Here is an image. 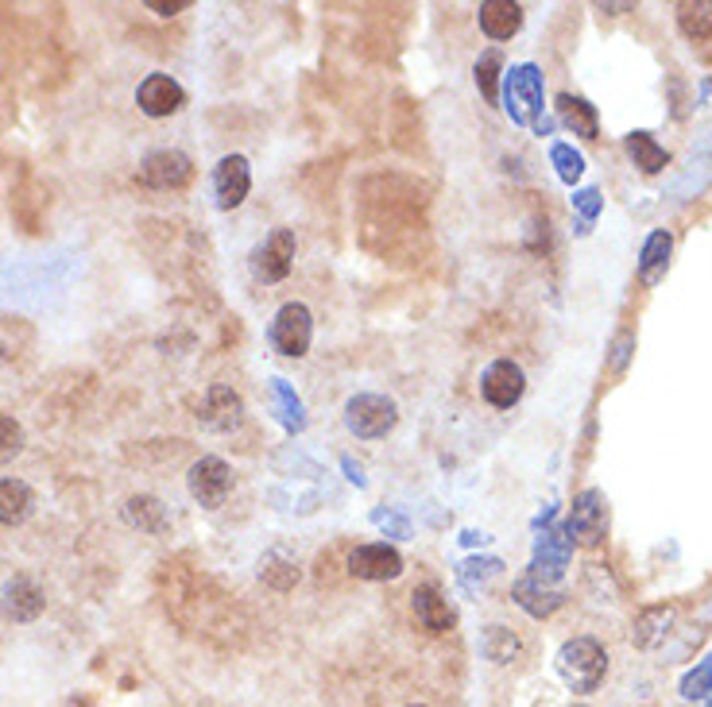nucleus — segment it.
Returning <instances> with one entry per match:
<instances>
[{
	"label": "nucleus",
	"instance_id": "1",
	"mask_svg": "<svg viewBox=\"0 0 712 707\" xmlns=\"http://www.w3.org/2000/svg\"><path fill=\"white\" fill-rule=\"evenodd\" d=\"M557 673L573 693H596L609 673V654L596 638H570L557 649Z\"/></svg>",
	"mask_w": 712,
	"mask_h": 707
},
{
	"label": "nucleus",
	"instance_id": "2",
	"mask_svg": "<svg viewBox=\"0 0 712 707\" xmlns=\"http://www.w3.org/2000/svg\"><path fill=\"white\" fill-rule=\"evenodd\" d=\"M500 97H504V109L515 125H538L542 120V74L534 62H523V67H512L500 86Z\"/></svg>",
	"mask_w": 712,
	"mask_h": 707
},
{
	"label": "nucleus",
	"instance_id": "3",
	"mask_svg": "<svg viewBox=\"0 0 712 707\" xmlns=\"http://www.w3.org/2000/svg\"><path fill=\"white\" fill-rule=\"evenodd\" d=\"M399 421V410H395L392 398L384 395H353L345 402V429L360 441H379L387 437Z\"/></svg>",
	"mask_w": 712,
	"mask_h": 707
},
{
	"label": "nucleus",
	"instance_id": "4",
	"mask_svg": "<svg viewBox=\"0 0 712 707\" xmlns=\"http://www.w3.org/2000/svg\"><path fill=\"white\" fill-rule=\"evenodd\" d=\"M565 530H570V538L577 546H601L604 534H609V499H604V491H596V487L581 491L570 507V518H565Z\"/></svg>",
	"mask_w": 712,
	"mask_h": 707
},
{
	"label": "nucleus",
	"instance_id": "5",
	"mask_svg": "<svg viewBox=\"0 0 712 707\" xmlns=\"http://www.w3.org/2000/svg\"><path fill=\"white\" fill-rule=\"evenodd\" d=\"M314 340V317L303 302H287L271 321V348L287 360H303Z\"/></svg>",
	"mask_w": 712,
	"mask_h": 707
},
{
	"label": "nucleus",
	"instance_id": "6",
	"mask_svg": "<svg viewBox=\"0 0 712 707\" xmlns=\"http://www.w3.org/2000/svg\"><path fill=\"white\" fill-rule=\"evenodd\" d=\"M295 232L290 229H275L267 232L260 243L253 248V256H248V267H253V275L260 282H283L290 275V267H295Z\"/></svg>",
	"mask_w": 712,
	"mask_h": 707
},
{
	"label": "nucleus",
	"instance_id": "7",
	"mask_svg": "<svg viewBox=\"0 0 712 707\" xmlns=\"http://www.w3.org/2000/svg\"><path fill=\"white\" fill-rule=\"evenodd\" d=\"M186 487H190L194 502L206 510L225 507V499L233 495V468L225 465L221 457H201L198 465L186 476Z\"/></svg>",
	"mask_w": 712,
	"mask_h": 707
},
{
	"label": "nucleus",
	"instance_id": "8",
	"mask_svg": "<svg viewBox=\"0 0 712 707\" xmlns=\"http://www.w3.org/2000/svg\"><path fill=\"white\" fill-rule=\"evenodd\" d=\"M570 557H573L570 530H565V526H550V530H542V538L534 541L531 576H534V580L557 584V580H562L565 568H570Z\"/></svg>",
	"mask_w": 712,
	"mask_h": 707
},
{
	"label": "nucleus",
	"instance_id": "9",
	"mask_svg": "<svg viewBox=\"0 0 712 707\" xmlns=\"http://www.w3.org/2000/svg\"><path fill=\"white\" fill-rule=\"evenodd\" d=\"M527 391V376H523V368L515 360H496L484 368L481 376V395L488 406H496V410H512L515 402Z\"/></svg>",
	"mask_w": 712,
	"mask_h": 707
},
{
	"label": "nucleus",
	"instance_id": "10",
	"mask_svg": "<svg viewBox=\"0 0 712 707\" xmlns=\"http://www.w3.org/2000/svg\"><path fill=\"white\" fill-rule=\"evenodd\" d=\"M140 178L151 190H182L194 178V162L186 151H175V148L151 151V156L140 162Z\"/></svg>",
	"mask_w": 712,
	"mask_h": 707
},
{
	"label": "nucleus",
	"instance_id": "11",
	"mask_svg": "<svg viewBox=\"0 0 712 707\" xmlns=\"http://www.w3.org/2000/svg\"><path fill=\"white\" fill-rule=\"evenodd\" d=\"M136 104H140V112L151 120L175 117L186 104V89L178 86L171 74H148L140 81V89H136Z\"/></svg>",
	"mask_w": 712,
	"mask_h": 707
},
{
	"label": "nucleus",
	"instance_id": "12",
	"mask_svg": "<svg viewBox=\"0 0 712 707\" xmlns=\"http://www.w3.org/2000/svg\"><path fill=\"white\" fill-rule=\"evenodd\" d=\"M248 190H253V170H248V159L245 156H225L221 162L214 167V198H217V209H237L240 201L248 198Z\"/></svg>",
	"mask_w": 712,
	"mask_h": 707
},
{
	"label": "nucleus",
	"instance_id": "13",
	"mask_svg": "<svg viewBox=\"0 0 712 707\" xmlns=\"http://www.w3.org/2000/svg\"><path fill=\"white\" fill-rule=\"evenodd\" d=\"M198 421L206 429H217V434H229V429H237L245 421V402H240V395L233 387L214 384L198 406Z\"/></svg>",
	"mask_w": 712,
	"mask_h": 707
},
{
	"label": "nucleus",
	"instance_id": "14",
	"mask_svg": "<svg viewBox=\"0 0 712 707\" xmlns=\"http://www.w3.org/2000/svg\"><path fill=\"white\" fill-rule=\"evenodd\" d=\"M349 572L356 580H395L403 572V557L392 546H356L349 552Z\"/></svg>",
	"mask_w": 712,
	"mask_h": 707
},
{
	"label": "nucleus",
	"instance_id": "15",
	"mask_svg": "<svg viewBox=\"0 0 712 707\" xmlns=\"http://www.w3.org/2000/svg\"><path fill=\"white\" fill-rule=\"evenodd\" d=\"M411 607H415L418 627L431 634H445V630H453V623H457V611H453L449 599L442 596L438 584H423V588L411 591Z\"/></svg>",
	"mask_w": 712,
	"mask_h": 707
},
{
	"label": "nucleus",
	"instance_id": "16",
	"mask_svg": "<svg viewBox=\"0 0 712 707\" xmlns=\"http://www.w3.org/2000/svg\"><path fill=\"white\" fill-rule=\"evenodd\" d=\"M43 604H47L43 591H39L28 576H12V580L4 584V591H0V607H4V615L16 623L39 619V615H43Z\"/></svg>",
	"mask_w": 712,
	"mask_h": 707
},
{
	"label": "nucleus",
	"instance_id": "17",
	"mask_svg": "<svg viewBox=\"0 0 712 707\" xmlns=\"http://www.w3.org/2000/svg\"><path fill=\"white\" fill-rule=\"evenodd\" d=\"M512 596H515V604L523 607L527 615H534V619H546V615H554L557 607L565 604V596H562V588L557 584H546V580H534V576H520L515 580V588H512Z\"/></svg>",
	"mask_w": 712,
	"mask_h": 707
},
{
	"label": "nucleus",
	"instance_id": "18",
	"mask_svg": "<svg viewBox=\"0 0 712 707\" xmlns=\"http://www.w3.org/2000/svg\"><path fill=\"white\" fill-rule=\"evenodd\" d=\"M476 20H481L484 36L500 43V39H512L523 28V4H515V0H484L476 8Z\"/></svg>",
	"mask_w": 712,
	"mask_h": 707
},
{
	"label": "nucleus",
	"instance_id": "19",
	"mask_svg": "<svg viewBox=\"0 0 712 707\" xmlns=\"http://www.w3.org/2000/svg\"><path fill=\"white\" fill-rule=\"evenodd\" d=\"M554 109H557V120H562L573 136H581V140H596V132H601V117H596V109L585 101V97L557 93Z\"/></svg>",
	"mask_w": 712,
	"mask_h": 707
},
{
	"label": "nucleus",
	"instance_id": "20",
	"mask_svg": "<svg viewBox=\"0 0 712 707\" xmlns=\"http://www.w3.org/2000/svg\"><path fill=\"white\" fill-rule=\"evenodd\" d=\"M670 248H674V236H670L666 229H659V232L646 236L643 256H639V279H643L646 287H659V282L666 279Z\"/></svg>",
	"mask_w": 712,
	"mask_h": 707
},
{
	"label": "nucleus",
	"instance_id": "21",
	"mask_svg": "<svg viewBox=\"0 0 712 707\" xmlns=\"http://www.w3.org/2000/svg\"><path fill=\"white\" fill-rule=\"evenodd\" d=\"M125 522L136 526V530H144V534H167L171 530V515H167V507L156 499V495H132V499L125 502Z\"/></svg>",
	"mask_w": 712,
	"mask_h": 707
},
{
	"label": "nucleus",
	"instance_id": "22",
	"mask_svg": "<svg viewBox=\"0 0 712 707\" xmlns=\"http://www.w3.org/2000/svg\"><path fill=\"white\" fill-rule=\"evenodd\" d=\"M36 495L23 479H0V526H20L28 522Z\"/></svg>",
	"mask_w": 712,
	"mask_h": 707
},
{
	"label": "nucleus",
	"instance_id": "23",
	"mask_svg": "<svg viewBox=\"0 0 712 707\" xmlns=\"http://www.w3.org/2000/svg\"><path fill=\"white\" fill-rule=\"evenodd\" d=\"M623 151H627L631 162H635L643 175H659V170H666V162H670L666 148H662L651 132H627L623 136Z\"/></svg>",
	"mask_w": 712,
	"mask_h": 707
},
{
	"label": "nucleus",
	"instance_id": "24",
	"mask_svg": "<svg viewBox=\"0 0 712 707\" xmlns=\"http://www.w3.org/2000/svg\"><path fill=\"white\" fill-rule=\"evenodd\" d=\"M674 619H678L674 607H646V611L635 619V627H631V641H635L639 649L659 646V641L670 634V627H674Z\"/></svg>",
	"mask_w": 712,
	"mask_h": 707
},
{
	"label": "nucleus",
	"instance_id": "25",
	"mask_svg": "<svg viewBox=\"0 0 712 707\" xmlns=\"http://www.w3.org/2000/svg\"><path fill=\"white\" fill-rule=\"evenodd\" d=\"M481 654L488 657L492 665H512L515 657L523 654V641H520V634L515 630H507V627H484L481 634Z\"/></svg>",
	"mask_w": 712,
	"mask_h": 707
},
{
	"label": "nucleus",
	"instance_id": "26",
	"mask_svg": "<svg viewBox=\"0 0 712 707\" xmlns=\"http://www.w3.org/2000/svg\"><path fill=\"white\" fill-rule=\"evenodd\" d=\"M271 395L275 406H279V421L290 429V434H303L306 429V410H303V398L287 387V379H271Z\"/></svg>",
	"mask_w": 712,
	"mask_h": 707
},
{
	"label": "nucleus",
	"instance_id": "27",
	"mask_svg": "<svg viewBox=\"0 0 712 707\" xmlns=\"http://www.w3.org/2000/svg\"><path fill=\"white\" fill-rule=\"evenodd\" d=\"M500 70H504V59H500V51H484L481 59H476V89L484 93V101L496 104L500 101Z\"/></svg>",
	"mask_w": 712,
	"mask_h": 707
},
{
	"label": "nucleus",
	"instance_id": "28",
	"mask_svg": "<svg viewBox=\"0 0 712 707\" xmlns=\"http://www.w3.org/2000/svg\"><path fill=\"white\" fill-rule=\"evenodd\" d=\"M260 576L271 584L275 591H290L298 584V565L283 557V552H267V557L260 560Z\"/></svg>",
	"mask_w": 712,
	"mask_h": 707
},
{
	"label": "nucleus",
	"instance_id": "29",
	"mask_svg": "<svg viewBox=\"0 0 712 707\" xmlns=\"http://www.w3.org/2000/svg\"><path fill=\"white\" fill-rule=\"evenodd\" d=\"M500 568H504V560H496V557H473V560H465V565L457 568V580H461V588H465V591H476V588H484V584H488Z\"/></svg>",
	"mask_w": 712,
	"mask_h": 707
},
{
	"label": "nucleus",
	"instance_id": "30",
	"mask_svg": "<svg viewBox=\"0 0 712 707\" xmlns=\"http://www.w3.org/2000/svg\"><path fill=\"white\" fill-rule=\"evenodd\" d=\"M550 162L557 167V178L570 182V186L581 182V175H585V156L573 151L570 143H554V148H550Z\"/></svg>",
	"mask_w": 712,
	"mask_h": 707
},
{
	"label": "nucleus",
	"instance_id": "31",
	"mask_svg": "<svg viewBox=\"0 0 712 707\" xmlns=\"http://www.w3.org/2000/svg\"><path fill=\"white\" fill-rule=\"evenodd\" d=\"M678 20L690 39H709L712 36V4H682L678 8Z\"/></svg>",
	"mask_w": 712,
	"mask_h": 707
},
{
	"label": "nucleus",
	"instance_id": "32",
	"mask_svg": "<svg viewBox=\"0 0 712 707\" xmlns=\"http://www.w3.org/2000/svg\"><path fill=\"white\" fill-rule=\"evenodd\" d=\"M573 209H577V232L581 236H589V229H593V221L596 217H601V209H604V198H601V190H593V186H589V190H577L573 193Z\"/></svg>",
	"mask_w": 712,
	"mask_h": 707
},
{
	"label": "nucleus",
	"instance_id": "33",
	"mask_svg": "<svg viewBox=\"0 0 712 707\" xmlns=\"http://www.w3.org/2000/svg\"><path fill=\"white\" fill-rule=\"evenodd\" d=\"M709 693H712V657H705V661H701L698 669L685 673V680H682L685 700H705Z\"/></svg>",
	"mask_w": 712,
	"mask_h": 707
},
{
	"label": "nucleus",
	"instance_id": "34",
	"mask_svg": "<svg viewBox=\"0 0 712 707\" xmlns=\"http://www.w3.org/2000/svg\"><path fill=\"white\" fill-rule=\"evenodd\" d=\"M23 449V429L16 418H8V414H0V465H8V460H16Z\"/></svg>",
	"mask_w": 712,
	"mask_h": 707
},
{
	"label": "nucleus",
	"instance_id": "35",
	"mask_svg": "<svg viewBox=\"0 0 712 707\" xmlns=\"http://www.w3.org/2000/svg\"><path fill=\"white\" fill-rule=\"evenodd\" d=\"M372 522L384 534H392V538H407L411 534V522L403 515H395V510H372Z\"/></svg>",
	"mask_w": 712,
	"mask_h": 707
},
{
	"label": "nucleus",
	"instance_id": "36",
	"mask_svg": "<svg viewBox=\"0 0 712 707\" xmlns=\"http://www.w3.org/2000/svg\"><path fill=\"white\" fill-rule=\"evenodd\" d=\"M186 4H190V0H148V8L156 16H175V12H182Z\"/></svg>",
	"mask_w": 712,
	"mask_h": 707
},
{
	"label": "nucleus",
	"instance_id": "37",
	"mask_svg": "<svg viewBox=\"0 0 712 707\" xmlns=\"http://www.w3.org/2000/svg\"><path fill=\"white\" fill-rule=\"evenodd\" d=\"M627 348H631V337H620L616 340V356H612V368H623V364H627Z\"/></svg>",
	"mask_w": 712,
	"mask_h": 707
},
{
	"label": "nucleus",
	"instance_id": "38",
	"mask_svg": "<svg viewBox=\"0 0 712 707\" xmlns=\"http://www.w3.org/2000/svg\"><path fill=\"white\" fill-rule=\"evenodd\" d=\"M342 468L349 471V479H353L356 487H364V471H360V465H356V460H349V457H345V460H342Z\"/></svg>",
	"mask_w": 712,
	"mask_h": 707
},
{
	"label": "nucleus",
	"instance_id": "39",
	"mask_svg": "<svg viewBox=\"0 0 712 707\" xmlns=\"http://www.w3.org/2000/svg\"><path fill=\"white\" fill-rule=\"evenodd\" d=\"M461 541H465V546H488V534H476V530H465L461 534Z\"/></svg>",
	"mask_w": 712,
	"mask_h": 707
},
{
	"label": "nucleus",
	"instance_id": "40",
	"mask_svg": "<svg viewBox=\"0 0 712 707\" xmlns=\"http://www.w3.org/2000/svg\"><path fill=\"white\" fill-rule=\"evenodd\" d=\"M4 360H8V345L0 340V364H4Z\"/></svg>",
	"mask_w": 712,
	"mask_h": 707
},
{
	"label": "nucleus",
	"instance_id": "41",
	"mask_svg": "<svg viewBox=\"0 0 712 707\" xmlns=\"http://www.w3.org/2000/svg\"><path fill=\"white\" fill-rule=\"evenodd\" d=\"M411 707H423V704H411Z\"/></svg>",
	"mask_w": 712,
	"mask_h": 707
},
{
	"label": "nucleus",
	"instance_id": "42",
	"mask_svg": "<svg viewBox=\"0 0 712 707\" xmlns=\"http://www.w3.org/2000/svg\"><path fill=\"white\" fill-rule=\"evenodd\" d=\"M577 707H585V704H577Z\"/></svg>",
	"mask_w": 712,
	"mask_h": 707
}]
</instances>
